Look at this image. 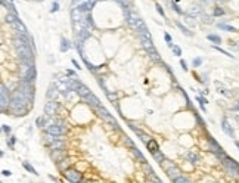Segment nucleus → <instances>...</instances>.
Here are the masks:
<instances>
[{
    "label": "nucleus",
    "mask_w": 239,
    "mask_h": 183,
    "mask_svg": "<svg viewBox=\"0 0 239 183\" xmlns=\"http://www.w3.org/2000/svg\"><path fill=\"white\" fill-rule=\"evenodd\" d=\"M19 90L24 93V96L28 99V102L33 103L34 101V84L33 83H30V81H27L25 78L19 81Z\"/></svg>",
    "instance_id": "obj_1"
},
{
    "label": "nucleus",
    "mask_w": 239,
    "mask_h": 183,
    "mask_svg": "<svg viewBox=\"0 0 239 183\" xmlns=\"http://www.w3.org/2000/svg\"><path fill=\"white\" fill-rule=\"evenodd\" d=\"M95 111L98 112V115L102 118L103 121L109 123V124H111V126H114V128H117V130L120 128V127H118V123H117V120H115L114 117L108 112V109H106V108H103V106H96V108H95Z\"/></svg>",
    "instance_id": "obj_2"
},
{
    "label": "nucleus",
    "mask_w": 239,
    "mask_h": 183,
    "mask_svg": "<svg viewBox=\"0 0 239 183\" xmlns=\"http://www.w3.org/2000/svg\"><path fill=\"white\" fill-rule=\"evenodd\" d=\"M11 101L12 98L9 96V92L6 89V86L2 83L0 84V106H2V111H6V106H11Z\"/></svg>",
    "instance_id": "obj_3"
},
{
    "label": "nucleus",
    "mask_w": 239,
    "mask_h": 183,
    "mask_svg": "<svg viewBox=\"0 0 239 183\" xmlns=\"http://www.w3.org/2000/svg\"><path fill=\"white\" fill-rule=\"evenodd\" d=\"M223 164L226 165V168H227V171L232 174V176H239V164L236 162L235 160H232V158H229L227 155L223 158Z\"/></svg>",
    "instance_id": "obj_4"
},
{
    "label": "nucleus",
    "mask_w": 239,
    "mask_h": 183,
    "mask_svg": "<svg viewBox=\"0 0 239 183\" xmlns=\"http://www.w3.org/2000/svg\"><path fill=\"white\" fill-rule=\"evenodd\" d=\"M46 131L50 133V135H55V136H64V135L67 133L65 127L62 126V124H59V123H52V124H49V126L46 127Z\"/></svg>",
    "instance_id": "obj_5"
},
{
    "label": "nucleus",
    "mask_w": 239,
    "mask_h": 183,
    "mask_svg": "<svg viewBox=\"0 0 239 183\" xmlns=\"http://www.w3.org/2000/svg\"><path fill=\"white\" fill-rule=\"evenodd\" d=\"M58 109H59V103L55 99H49V102L45 105V114L49 117H53L58 112Z\"/></svg>",
    "instance_id": "obj_6"
},
{
    "label": "nucleus",
    "mask_w": 239,
    "mask_h": 183,
    "mask_svg": "<svg viewBox=\"0 0 239 183\" xmlns=\"http://www.w3.org/2000/svg\"><path fill=\"white\" fill-rule=\"evenodd\" d=\"M64 176H65V179L68 182H72V183H78L81 180V174L77 170H74V168H67L64 171Z\"/></svg>",
    "instance_id": "obj_7"
},
{
    "label": "nucleus",
    "mask_w": 239,
    "mask_h": 183,
    "mask_svg": "<svg viewBox=\"0 0 239 183\" xmlns=\"http://www.w3.org/2000/svg\"><path fill=\"white\" fill-rule=\"evenodd\" d=\"M134 31H136L139 35H151L149 34V31H148V28H146V24H145V21L143 19H137V22L136 25H134V28H133Z\"/></svg>",
    "instance_id": "obj_8"
},
{
    "label": "nucleus",
    "mask_w": 239,
    "mask_h": 183,
    "mask_svg": "<svg viewBox=\"0 0 239 183\" xmlns=\"http://www.w3.org/2000/svg\"><path fill=\"white\" fill-rule=\"evenodd\" d=\"M11 27L18 33V35H21V37H28V31H27V28H25V25H24L19 19L16 21V22H13V24H11Z\"/></svg>",
    "instance_id": "obj_9"
},
{
    "label": "nucleus",
    "mask_w": 239,
    "mask_h": 183,
    "mask_svg": "<svg viewBox=\"0 0 239 183\" xmlns=\"http://www.w3.org/2000/svg\"><path fill=\"white\" fill-rule=\"evenodd\" d=\"M35 77H37V69H35V65H33V67H30V68L27 69V72H25V75H24L22 78H25L27 81H30V83L34 84Z\"/></svg>",
    "instance_id": "obj_10"
},
{
    "label": "nucleus",
    "mask_w": 239,
    "mask_h": 183,
    "mask_svg": "<svg viewBox=\"0 0 239 183\" xmlns=\"http://www.w3.org/2000/svg\"><path fill=\"white\" fill-rule=\"evenodd\" d=\"M84 101L89 103L90 106H93V108H96V106H101V101H99V99H98V98H96V96L91 93V92L89 93V95H87V96H86V98H84Z\"/></svg>",
    "instance_id": "obj_11"
},
{
    "label": "nucleus",
    "mask_w": 239,
    "mask_h": 183,
    "mask_svg": "<svg viewBox=\"0 0 239 183\" xmlns=\"http://www.w3.org/2000/svg\"><path fill=\"white\" fill-rule=\"evenodd\" d=\"M221 128H223V131H224L227 136H230V137L235 136V131H233V128H232V126L229 124V121L226 120V118H223V121H221Z\"/></svg>",
    "instance_id": "obj_12"
},
{
    "label": "nucleus",
    "mask_w": 239,
    "mask_h": 183,
    "mask_svg": "<svg viewBox=\"0 0 239 183\" xmlns=\"http://www.w3.org/2000/svg\"><path fill=\"white\" fill-rule=\"evenodd\" d=\"M167 174H168V177H170L171 180H174V179H177L179 176H182V171L176 167V165H173L171 168H168L167 170Z\"/></svg>",
    "instance_id": "obj_13"
},
{
    "label": "nucleus",
    "mask_w": 239,
    "mask_h": 183,
    "mask_svg": "<svg viewBox=\"0 0 239 183\" xmlns=\"http://www.w3.org/2000/svg\"><path fill=\"white\" fill-rule=\"evenodd\" d=\"M64 157H65V152H64V149H53V152H52V158L58 162H61V161H64Z\"/></svg>",
    "instance_id": "obj_14"
},
{
    "label": "nucleus",
    "mask_w": 239,
    "mask_h": 183,
    "mask_svg": "<svg viewBox=\"0 0 239 183\" xmlns=\"http://www.w3.org/2000/svg\"><path fill=\"white\" fill-rule=\"evenodd\" d=\"M75 92L78 93V95L81 96V98H86V96H87V95L90 93V90L87 89V86H84L83 83H80V84H78V87H77V90H75Z\"/></svg>",
    "instance_id": "obj_15"
},
{
    "label": "nucleus",
    "mask_w": 239,
    "mask_h": 183,
    "mask_svg": "<svg viewBox=\"0 0 239 183\" xmlns=\"http://www.w3.org/2000/svg\"><path fill=\"white\" fill-rule=\"evenodd\" d=\"M146 148L149 149V152H151V154H154V152H157V151L159 149V146H158V143H157L154 139H151L149 142H146Z\"/></svg>",
    "instance_id": "obj_16"
},
{
    "label": "nucleus",
    "mask_w": 239,
    "mask_h": 183,
    "mask_svg": "<svg viewBox=\"0 0 239 183\" xmlns=\"http://www.w3.org/2000/svg\"><path fill=\"white\" fill-rule=\"evenodd\" d=\"M5 21L8 24H13L18 21V13H13V12H9V13H6V16H5Z\"/></svg>",
    "instance_id": "obj_17"
},
{
    "label": "nucleus",
    "mask_w": 239,
    "mask_h": 183,
    "mask_svg": "<svg viewBox=\"0 0 239 183\" xmlns=\"http://www.w3.org/2000/svg\"><path fill=\"white\" fill-rule=\"evenodd\" d=\"M58 93H59V90H58L56 84H55V89H53V84H52V86L49 87V90H47V98H49V99H56Z\"/></svg>",
    "instance_id": "obj_18"
},
{
    "label": "nucleus",
    "mask_w": 239,
    "mask_h": 183,
    "mask_svg": "<svg viewBox=\"0 0 239 183\" xmlns=\"http://www.w3.org/2000/svg\"><path fill=\"white\" fill-rule=\"evenodd\" d=\"M69 47H71L69 40H67L65 37H61V52H67L69 50Z\"/></svg>",
    "instance_id": "obj_19"
},
{
    "label": "nucleus",
    "mask_w": 239,
    "mask_h": 183,
    "mask_svg": "<svg viewBox=\"0 0 239 183\" xmlns=\"http://www.w3.org/2000/svg\"><path fill=\"white\" fill-rule=\"evenodd\" d=\"M201 12H202L201 6H192V8L188 11V15H189V16H198V15H201Z\"/></svg>",
    "instance_id": "obj_20"
},
{
    "label": "nucleus",
    "mask_w": 239,
    "mask_h": 183,
    "mask_svg": "<svg viewBox=\"0 0 239 183\" xmlns=\"http://www.w3.org/2000/svg\"><path fill=\"white\" fill-rule=\"evenodd\" d=\"M217 27H218L220 30L229 31V33H236V31H238V30H236L235 27H232V25H227V24H217Z\"/></svg>",
    "instance_id": "obj_21"
},
{
    "label": "nucleus",
    "mask_w": 239,
    "mask_h": 183,
    "mask_svg": "<svg viewBox=\"0 0 239 183\" xmlns=\"http://www.w3.org/2000/svg\"><path fill=\"white\" fill-rule=\"evenodd\" d=\"M176 25H177V28H179V30H180V31H182V33H183L184 35H188V37H192V35H194V33H192V31H191L189 28H186V27H184L183 24L177 22Z\"/></svg>",
    "instance_id": "obj_22"
},
{
    "label": "nucleus",
    "mask_w": 239,
    "mask_h": 183,
    "mask_svg": "<svg viewBox=\"0 0 239 183\" xmlns=\"http://www.w3.org/2000/svg\"><path fill=\"white\" fill-rule=\"evenodd\" d=\"M49 146L52 149H62L64 148V142H62L61 139H56V140H53L52 143H49Z\"/></svg>",
    "instance_id": "obj_23"
},
{
    "label": "nucleus",
    "mask_w": 239,
    "mask_h": 183,
    "mask_svg": "<svg viewBox=\"0 0 239 183\" xmlns=\"http://www.w3.org/2000/svg\"><path fill=\"white\" fill-rule=\"evenodd\" d=\"M131 151H133V154H134V157H136V158H139V161H140L142 164H143V162L146 161V160H145V157L142 155V152H140L139 149H136V148H134V146H133V148H131Z\"/></svg>",
    "instance_id": "obj_24"
},
{
    "label": "nucleus",
    "mask_w": 239,
    "mask_h": 183,
    "mask_svg": "<svg viewBox=\"0 0 239 183\" xmlns=\"http://www.w3.org/2000/svg\"><path fill=\"white\" fill-rule=\"evenodd\" d=\"M22 165H24V168H25V170H28L30 173H33V174H35V176L38 174V173L35 171V168L33 167V165H31V164H30V162H28V161H24Z\"/></svg>",
    "instance_id": "obj_25"
},
{
    "label": "nucleus",
    "mask_w": 239,
    "mask_h": 183,
    "mask_svg": "<svg viewBox=\"0 0 239 183\" xmlns=\"http://www.w3.org/2000/svg\"><path fill=\"white\" fill-rule=\"evenodd\" d=\"M152 157H154V158H155V160L158 161L159 164H161V162H162V161L165 160V158H164V155H162V152H161V151H157V152H154V154H152Z\"/></svg>",
    "instance_id": "obj_26"
},
{
    "label": "nucleus",
    "mask_w": 239,
    "mask_h": 183,
    "mask_svg": "<svg viewBox=\"0 0 239 183\" xmlns=\"http://www.w3.org/2000/svg\"><path fill=\"white\" fill-rule=\"evenodd\" d=\"M47 117H49V115H47ZM47 117H45V115H40V117L35 120V124H37V127H43V126H45Z\"/></svg>",
    "instance_id": "obj_27"
},
{
    "label": "nucleus",
    "mask_w": 239,
    "mask_h": 183,
    "mask_svg": "<svg viewBox=\"0 0 239 183\" xmlns=\"http://www.w3.org/2000/svg\"><path fill=\"white\" fill-rule=\"evenodd\" d=\"M168 46L173 49V52H174V55H176V56H180V55H182V49H180L179 46L173 45V43H168Z\"/></svg>",
    "instance_id": "obj_28"
},
{
    "label": "nucleus",
    "mask_w": 239,
    "mask_h": 183,
    "mask_svg": "<svg viewBox=\"0 0 239 183\" xmlns=\"http://www.w3.org/2000/svg\"><path fill=\"white\" fill-rule=\"evenodd\" d=\"M208 40L213 42V43H221V38L216 34H208Z\"/></svg>",
    "instance_id": "obj_29"
},
{
    "label": "nucleus",
    "mask_w": 239,
    "mask_h": 183,
    "mask_svg": "<svg viewBox=\"0 0 239 183\" xmlns=\"http://www.w3.org/2000/svg\"><path fill=\"white\" fill-rule=\"evenodd\" d=\"M143 170H145V173H146V174H154V168H152V167L149 165L146 161L143 162Z\"/></svg>",
    "instance_id": "obj_30"
},
{
    "label": "nucleus",
    "mask_w": 239,
    "mask_h": 183,
    "mask_svg": "<svg viewBox=\"0 0 239 183\" xmlns=\"http://www.w3.org/2000/svg\"><path fill=\"white\" fill-rule=\"evenodd\" d=\"M161 164H162V167H164V170H165V171H167L168 168H171V167L174 165V164H173L171 161H167V160H164L162 162H161Z\"/></svg>",
    "instance_id": "obj_31"
},
{
    "label": "nucleus",
    "mask_w": 239,
    "mask_h": 183,
    "mask_svg": "<svg viewBox=\"0 0 239 183\" xmlns=\"http://www.w3.org/2000/svg\"><path fill=\"white\" fill-rule=\"evenodd\" d=\"M188 158L192 161V162H196V161L199 160V157H198L196 154H194V152H189V154H188Z\"/></svg>",
    "instance_id": "obj_32"
},
{
    "label": "nucleus",
    "mask_w": 239,
    "mask_h": 183,
    "mask_svg": "<svg viewBox=\"0 0 239 183\" xmlns=\"http://www.w3.org/2000/svg\"><path fill=\"white\" fill-rule=\"evenodd\" d=\"M174 183H188L189 182V179H186V177H183V176H179L177 179H174L173 180Z\"/></svg>",
    "instance_id": "obj_33"
},
{
    "label": "nucleus",
    "mask_w": 239,
    "mask_h": 183,
    "mask_svg": "<svg viewBox=\"0 0 239 183\" xmlns=\"http://www.w3.org/2000/svg\"><path fill=\"white\" fill-rule=\"evenodd\" d=\"M214 49H216V50H218L220 53H223V55H226V56H229V58H233V55H230L229 52H226V50H223V49H221V47H218V46H214Z\"/></svg>",
    "instance_id": "obj_34"
},
{
    "label": "nucleus",
    "mask_w": 239,
    "mask_h": 183,
    "mask_svg": "<svg viewBox=\"0 0 239 183\" xmlns=\"http://www.w3.org/2000/svg\"><path fill=\"white\" fill-rule=\"evenodd\" d=\"M171 9H174V11L177 12V13H180V15L183 13V11L179 8V6H177V5H176V3H174V2H171Z\"/></svg>",
    "instance_id": "obj_35"
},
{
    "label": "nucleus",
    "mask_w": 239,
    "mask_h": 183,
    "mask_svg": "<svg viewBox=\"0 0 239 183\" xmlns=\"http://www.w3.org/2000/svg\"><path fill=\"white\" fill-rule=\"evenodd\" d=\"M5 8H8V9H9V12H13V13H16V9L13 8V5H12L11 2H8V3L5 5Z\"/></svg>",
    "instance_id": "obj_36"
},
{
    "label": "nucleus",
    "mask_w": 239,
    "mask_h": 183,
    "mask_svg": "<svg viewBox=\"0 0 239 183\" xmlns=\"http://www.w3.org/2000/svg\"><path fill=\"white\" fill-rule=\"evenodd\" d=\"M106 96H108V99H109V101H111L112 103L117 102V96H115V95H112V93H109V92H106Z\"/></svg>",
    "instance_id": "obj_37"
},
{
    "label": "nucleus",
    "mask_w": 239,
    "mask_h": 183,
    "mask_svg": "<svg viewBox=\"0 0 239 183\" xmlns=\"http://www.w3.org/2000/svg\"><path fill=\"white\" fill-rule=\"evenodd\" d=\"M58 11H59V5H58V2H53V3H52V9H50V12L55 13V12H58Z\"/></svg>",
    "instance_id": "obj_38"
},
{
    "label": "nucleus",
    "mask_w": 239,
    "mask_h": 183,
    "mask_svg": "<svg viewBox=\"0 0 239 183\" xmlns=\"http://www.w3.org/2000/svg\"><path fill=\"white\" fill-rule=\"evenodd\" d=\"M214 15H216V16H221V15H224V11H223L221 8H216V9H214Z\"/></svg>",
    "instance_id": "obj_39"
},
{
    "label": "nucleus",
    "mask_w": 239,
    "mask_h": 183,
    "mask_svg": "<svg viewBox=\"0 0 239 183\" xmlns=\"http://www.w3.org/2000/svg\"><path fill=\"white\" fill-rule=\"evenodd\" d=\"M2 130H3V131H5L8 136L11 135V127H9V126H6V124H2Z\"/></svg>",
    "instance_id": "obj_40"
},
{
    "label": "nucleus",
    "mask_w": 239,
    "mask_h": 183,
    "mask_svg": "<svg viewBox=\"0 0 239 183\" xmlns=\"http://www.w3.org/2000/svg\"><path fill=\"white\" fill-rule=\"evenodd\" d=\"M155 8H157V11H158V13L161 15V16H165V13H164V9L161 8V5H159V3H157V5H155Z\"/></svg>",
    "instance_id": "obj_41"
},
{
    "label": "nucleus",
    "mask_w": 239,
    "mask_h": 183,
    "mask_svg": "<svg viewBox=\"0 0 239 183\" xmlns=\"http://www.w3.org/2000/svg\"><path fill=\"white\" fill-rule=\"evenodd\" d=\"M192 64H194V67H199V65L202 64V59H201V58H195Z\"/></svg>",
    "instance_id": "obj_42"
},
{
    "label": "nucleus",
    "mask_w": 239,
    "mask_h": 183,
    "mask_svg": "<svg viewBox=\"0 0 239 183\" xmlns=\"http://www.w3.org/2000/svg\"><path fill=\"white\" fill-rule=\"evenodd\" d=\"M196 99L199 101V103H201V106H202V109H204V105H205V103H207V101H205L204 98H201V96H198Z\"/></svg>",
    "instance_id": "obj_43"
},
{
    "label": "nucleus",
    "mask_w": 239,
    "mask_h": 183,
    "mask_svg": "<svg viewBox=\"0 0 239 183\" xmlns=\"http://www.w3.org/2000/svg\"><path fill=\"white\" fill-rule=\"evenodd\" d=\"M124 142L127 143V145H128V146H130V148H133V146H134V145H133V142H131V140H130L128 137H125V140H124Z\"/></svg>",
    "instance_id": "obj_44"
},
{
    "label": "nucleus",
    "mask_w": 239,
    "mask_h": 183,
    "mask_svg": "<svg viewBox=\"0 0 239 183\" xmlns=\"http://www.w3.org/2000/svg\"><path fill=\"white\" fill-rule=\"evenodd\" d=\"M180 65H182L183 71H188V64H186V62H184V61H180Z\"/></svg>",
    "instance_id": "obj_45"
},
{
    "label": "nucleus",
    "mask_w": 239,
    "mask_h": 183,
    "mask_svg": "<svg viewBox=\"0 0 239 183\" xmlns=\"http://www.w3.org/2000/svg\"><path fill=\"white\" fill-rule=\"evenodd\" d=\"M13 143H15V137H11V140L8 142V145H9L11 148H13Z\"/></svg>",
    "instance_id": "obj_46"
},
{
    "label": "nucleus",
    "mask_w": 239,
    "mask_h": 183,
    "mask_svg": "<svg viewBox=\"0 0 239 183\" xmlns=\"http://www.w3.org/2000/svg\"><path fill=\"white\" fill-rule=\"evenodd\" d=\"M204 22H208V24H211L213 22V19L210 18V16H204Z\"/></svg>",
    "instance_id": "obj_47"
},
{
    "label": "nucleus",
    "mask_w": 239,
    "mask_h": 183,
    "mask_svg": "<svg viewBox=\"0 0 239 183\" xmlns=\"http://www.w3.org/2000/svg\"><path fill=\"white\" fill-rule=\"evenodd\" d=\"M164 38H165V42H167V43H171V37H170V34H165V35H164Z\"/></svg>",
    "instance_id": "obj_48"
},
{
    "label": "nucleus",
    "mask_w": 239,
    "mask_h": 183,
    "mask_svg": "<svg viewBox=\"0 0 239 183\" xmlns=\"http://www.w3.org/2000/svg\"><path fill=\"white\" fill-rule=\"evenodd\" d=\"M2 174H3V176H11L12 173L9 171V170H2Z\"/></svg>",
    "instance_id": "obj_49"
},
{
    "label": "nucleus",
    "mask_w": 239,
    "mask_h": 183,
    "mask_svg": "<svg viewBox=\"0 0 239 183\" xmlns=\"http://www.w3.org/2000/svg\"><path fill=\"white\" fill-rule=\"evenodd\" d=\"M72 64H74V67H75V68H77V69H80V68H81V67H80L78 64H77V61H75V59H72Z\"/></svg>",
    "instance_id": "obj_50"
},
{
    "label": "nucleus",
    "mask_w": 239,
    "mask_h": 183,
    "mask_svg": "<svg viewBox=\"0 0 239 183\" xmlns=\"http://www.w3.org/2000/svg\"><path fill=\"white\" fill-rule=\"evenodd\" d=\"M67 74H69V75H74V71H71V69H68V71H67Z\"/></svg>",
    "instance_id": "obj_51"
},
{
    "label": "nucleus",
    "mask_w": 239,
    "mask_h": 183,
    "mask_svg": "<svg viewBox=\"0 0 239 183\" xmlns=\"http://www.w3.org/2000/svg\"><path fill=\"white\" fill-rule=\"evenodd\" d=\"M6 3H8V2H6V0H2V5H3V6H5V5H6Z\"/></svg>",
    "instance_id": "obj_52"
},
{
    "label": "nucleus",
    "mask_w": 239,
    "mask_h": 183,
    "mask_svg": "<svg viewBox=\"0 0 239 183\" xmlns=\"http://www.w3.org/2000/svg\"><path fill=\"white\" fill-rule=\"evenodd\" d=\"M235 145H236V146L239 148V140H236V142H235Z\"/></svg>",
    "instance_id": "obj_53"
},
{
    "label": "nucleus",
    "mask_w": 239,
    "mask_h": 183,
    "mask_svg": "<svg viewBox=\"0 0 239 183\" xmlns=\"http://www.w3.org/2000/svg\"><path fill=\"white\" fill-rule=\"evenodd\" d=\"M233 109H239V103L236 105V106H235V108H233Z\"/></svg>",
    "instance_id": "obj_54"
},
{
    "label": "nucleus",
    "mask_w": 239,
    "mask_h": 183,
    "mask_svg": "<svg viewBox=\"0 0 239 183\" xmlns=\"http://www.w3.org/2000/svg\"><path fill=\"white\" fill-rule=\"evenodd\" d=\"M75 2H77V0H74V3H75Z\"/></svg>",
    "instance_id": "obj_55"
}]
</instances>
